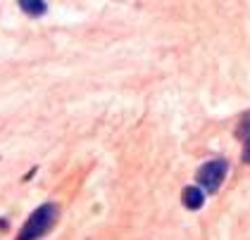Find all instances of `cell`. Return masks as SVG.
<instances>
[{
	"mask_svg": "<svg viewBox=\"0 0 250 240\" xmlns=\"http://www.w3.org/2000/svg\"><path fill=\"white\" fill-rule=\"evenodd\" d=\"M243 160L250 162V124L246 126V148H243Z\"/></svg>",
	"mask_w": 250,
	"mask_h": 240,
	"instance_id": "5b68a950",
	"label": "cell"
},
{
	"mask_svg": "<svg viewBox=\"0 0 250 240\" xmlns=\"http://www.w3.org/2000/svg\"><path fill=\"white\" fill-rule=\"evenodd\" d=\"M227 169H229V164L224 160H212V162H208V164H203L198 169V183L203 185L205 190L214 193L222 185V181H224Z\"/></svg>",
	"mask_w": 250,
	"mask_h": 240,
	"instance_id": "7a4b0ae2",
	"label": "cell"
},
{
	"mask_svg": "<svg viewBox=\"0 0 250 240\" xmlns=\"http://www.w3.org/2000/svg\"><path fill=\"white\" fill-rule=\"evenodd\" d=\"M20 7L21 12L29 15V17H43L45 10H48L45 0H20Z\"/></svg>",
	"mask_w": 250,
	"mask_h": 240,
	"instance_id": "277c9868",
	"label": "cell"
},
{
	"mask_svg": "<svg viewBox=\"0 0 250 240\" xmlns=\"http://www.w3.org/2000/svg\"><path fill=\"white\" fill-rule=\"evenodd\" d=\"M184 204L188 207V209H200L203 202H205V193H203V188H198V185H188V188H184Z\"/></svg>",
	"mask_w": 250,
	"mask_h": 240,
	"instance_id": "3957f363",
	"label": "cell"
},
{
	"mask_svg": "<svg viewBox=\"0 0 250 240\" xmlns=\"http://www.w3.org/2000/svg\"><path fill=\"white\" fill-rule=\"evenodd\" d=\"M58 221V207L55 204H41L39 209L26 219V223L21 226L17 240H41Z\"/></svg>",
	"mask_w": 250,
	"mask_h": 240,
	"instance_id": "6da1fadb",
	"label": "cell"
}]
</instances>
